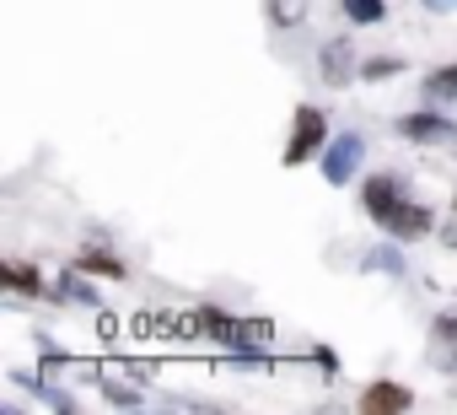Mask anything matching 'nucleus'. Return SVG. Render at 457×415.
Returning a JSON list of instances; mask_svg holds the SVG:
<instances>
[{
	"mask_svg": "<svg viewBox=\"0 0 457 415\" xmlns=\"http://www.w3.org/2000/svg\"><path fill=\"white\" fill-rule=\"evenodd\" d=\"M0 286H6L12 297H44L49 292L44 286V270L28 265V259H6V265H0Z\"/></svg>",
	"mask_w": 457,
	"mask_h": 415,
	"instance_id": "10",
	"label": "nucleus"
},
{
	"mask_svg": "<svg viewBox=\"0 0 457 415\" xmlns=\"http://www.w3.org/2000/svg\"><path fill=\"white\" fill-rule=\"evenodd\" d=\"M425 6H430V12H452V6H457V0H425Z\"/></svg>",
	"mask_w": 457,
	"mask_h": 415,
	"instance_id": "19",
	"label": "nucleus"
},
{
	"mask_svg": "<svg viewBox=\"0 0 457 415\" xmlns=\"http://www.w3.org/2000/svg\"><path fill=\"white\" fill-rule=\"evenodd\" d=\"M54 297H60V302H87V308L97 302V292H92V281H81V270H76V265H71V270L60 275V286H54Z\"/></svg>",
	"mask_w": 457,
	"mask_h": 415,
	"instance_id": "15",
	"label": "nucleus"
},
{
	"mask_svg": "<svg viewBox=\"0 0 457 415\" xmlns=\"http://www.w3.org/2000/svg\"><path fill=\"white\" fill-rule=\"evenodd\" d=\"M366 270H387V275H403V254H398V249H377V254L366 259Z\"/></svg>",
	"mask_w": 457,
	"mask_h": 415,
	"instance_id": "17",
	"label": "nucleus"
},
{
	"mask_svg": "<svg viewBox=\"0 0 457 415\" xmlns=\"http://www.w3.org/2000/svg\"><path fill=\"white\" fill-rule=\"evenodd\" d=\"M71 265H76L81 275H108V281H124V275H129V265H124L119 254H108V249H81Z\"/></svg>",
	"mask_w": 457,
	"mask_h": 415,
	"instance_id": "11",
	"label": "nucleus"
},
{
	"mask_svg": "<svg viewBox=\"0 0 457 415\" xmlns=\"http://www.w3.org/2000/svg\"><path fill=\"white\" fill-rule=\"evenodd\" d=\"M188 329L199 340L226 345V351H264V340H270V324L264 318H232V313H220V308H194L188 313Z\"/></svg>",
	"mask_w": 457,
	"mask_h": 415,
	"instance_id": "1",
	"label": "nucleus"
},
{
	"mask_svg": "<svg viewBox=\"0 0 457 415\" xmlns=\"http://www.w3.org/2000/svg\"><path fill=\"white\" fill-rule=\"evenodd\" d=\"M328 140H334V135H328V114H323L318 103H296L291 135H286V151H280V167H302V162L323 157Z\"/></svg>",
	"mask_w": 457,
	"mask_h": 415,
	"instance_id": "2",
	"label": "nucleus"
},
{
	"mask_svg": "<svg viewBox=\"0 0 457 415\" xmlns=\"http://www.w3.org/2000/svg\"><path fill=\"white\" fill-rule=\"evenodd\" d=\"M393 130H398V140H409V146H446V140H457V124H452L436 103H425V108L403 114Z\"/></svg>",
	"mask_w": 457,
	"mask_h": 415,
	"instance_id": "5",
	"label": "nucleus"
},
{
	"mask_svg": "<svg viewBox=\"0 0 457 415\" xmlns=\"http://www.w3.org/2000/svg\"><path fill=\"white\" fill-rule=\"evenodd\" d=\"M361 410L366 415H403V410H414V388L409 383H393V377L366 383L361 388Z\"/></svg>",
	"mask_w": 457,
	"mask_h": 415,
	"instance_id": "8",
	"label": "nucleus"
},
{
	"mask_svg": "<svg viewBox=\"0 0 457 415\" xmlns=\"http://www.w3.org/2000/svg\"><path fill=\"white\" fill-rule=\"evenodd\" d=\"M318 76H323V87H350L355 76H361V65H355V44L350 38H328L323 44V55H318Z\"/></svg>",
	"mask_w": 457,
	"mask_h": 415,
	"instance_id": "7",
	"label": "nucleus"
},
{
	"mask_svg": "<svg viewBox=\"0 0 457 415\" xmlns=\"http://www.w3.org/2000/svg\"><path fill=\"white\" fill-rule=\"evenodd\" d=\"M420 92H425V103H436V108L457 103V60H452V65H436V71L420 81Z\"/></svg>",
	"mask_w": 457,
	"mask_h": 415,
	"instance_id": "12",
	"label": "nucleus"
},
{
	"mask_svg": "<svg viewBox=\"0 0 457 415\" xmlns=\"http://www.w3.org/2000/svg\"><path fill=\"white\" fill-rule=\"evenodd\" d=\"M430 361L441 372H457V308L430 318Z\"/></svg>",
	"mask_w": 457,
	"mask_h": 415,
	"instance_id": "9",
	"label": "nucleus"
},
{
	"mask_svg": "<svg viewBox=\"0 0 457 415\" xmlns=\"http://www.w3.org/2000/svg\"><path fill=\"white\" fill-rule=\"evenodd\" d=\"M377 227H382L393 243H420V238H430V233H436V211H430V205H420V199H409V194H403V199L393 205V211H387Z\"/></svg>",
	"mask_w": 457,
	"mask_h": 415,
	"instance_id": "4",
	"label": "nucleus"
},
{
	"mask_svg": "<svg viewBox=\"0 0 457 415\" xmlns=\"http://www.w3.org/2000/svg\"><path fill=\"white\" fill-rule=\"evenodd\" d=\"M264 12H270V28L291 33V28L307 22V0H264Z\"/></svg>",
	"mask_w": 457,
	"mask_h": 415,
	"instance_id": "13",
	"label": "nucleus"
},
{
	"mask_svg": "<svg viewBox=\"0 0 457 415\" xmlns=\"http://www.w3.org/2000/svg\"><path fill=\"white\" fill-rule=\"evenodd\" d=\"M361 162H366V135H361V130H345V135H334V140L323 146V183L345 189V183L361 173Z\"/></svg>",
	"mask_w": 457,
	"mask_h": 415,
	"instance_id": "3",
	"label": "nucleus"
},
{
	"mask_svg": "<svg viewBox=\"0 0 457 415\" xmlns=\"http://www.w3.org/2000/svg\"><path fill=\"white\" fill-rule=\"evenodd\" d=\"M403 194H409V183H403L398 173H371V178L361 183V211H366L371 222H382Z\"/></svg>",
	"mask_w": 457,
	"mask_h": 415,
	"instance_id": "6",
	"label": "nucleus"
},
{
	"mask_svg": "<svg viewBox=\"0 0 457 415\" xmlns=\"http://www.w3.org/2000/svg\"><path fill=\"white\" fill-rule=\"evenodd\" d=\"M103 394H108V399H113V404H129V410H135V404H140V388H124V383H119V377H103Z\"/></svg>",
	"mask_w": 457,
	"mask_h": 415,
	"instance_id": "18",
	"label": "nucleus"
},
{
	"mask_svg": "<svg viewBox=\"0 0 457 415\" xmlns=\"http://www.w3.org/2000/svg\"><path fill=\"white\" fill-rule=\"evenodd\" d=\"M387 76H403V60L398 55H377L361 65V81H387Z\"/></svg>",
	"mask_w": 457,
	"mask_h": 415,
	"instance_id": "16",
	"label": "nucleus"
},
{
	"mask_svg": "<svg viewBox=\"0 0 457 415\" xmlns=\"http://www.w3.org/2000/svg\"><path fill=\"white\" fill-rule=\"evenodd\" d=\"M339 12H345V22H355V28H377V22L387 17V0H339Z\"/></svg>",
	"mask_w": 457,
	"mask_h": 415,
	"instance_id": "14",
	"label": "nucleus"
},
{
	"mask_svg": "<svg viewBox=\"0 0 457 415\" xmlns=\"http://www.w3.org/2000/svg\"><path fill=\"white\" fill-rule=\"evenodd\" d=\"M452 216H457V189H452Z\"/></svg>",
	"mask_w": 457,
	"mask_h": 415,
	"instance_id": "20",
	"label": "nucleus"
},
{
	"mask_svg": "<svg viewBox=\"0 0 457 415\" xmlns=\"http://www.w3.org/2000/svg\"><path fill=\"white\" fill-rule=\"evenodd\" d=\"M446 243H452V249H457V233H446Z\"/></svg>",
	"mask_w": 457,
	"mask_h": 415,
	"instance_id": "21",
	"label": "nucleus"
}]
</instances>
